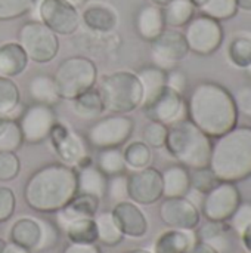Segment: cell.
I'll list each match as a JSON object with an SVG mask.
<instances>
[{
    "label": "cell",
    "instance_id": "cell-1",
    "mask_svg": "<svg viewBox=\"0 0 251 253\" xmlns=\"http://www.w3.org/2000/svg\"><path fill=\"white\" fill-rule=\"evenodd\" d=\"M188 119L210 138H219L238 125L234 95L215 82H200L186 101Z\"/></svg>",
    "mask_w": 251,
    "mask_h": 253
},
{
    "label": "cell",
    "instance_id": "cell-2",
    "mask_svg": "<svg viewBox=\"0 0 251 253\" xmlns=\"http://www.w3.org/2000/svg\"><path fill=\"white\" fill-rule=\"evenodd\" d=\"M77 193V170L64 163H50L28 178L24 187V200L38 213H56Z\"/></svg>",
    "mask_w": 251,
    "mask_h": 253
},
{
    "label": "cell",
    "instance_id": "cell-3",
    "mask_svg": "<svg viewBox=\"0 0 251 253\" xmlns=\"http://www.w3.org/2000/svg\"><path fill=\"white\" fill-rule=\"evenodd\" d=\"M209 168L225 182H241L251 178V126H235L216 138Z\"/></svg>",
    "mask_w": 251,
    "mask_h": 253
},
{
    "label": "cell",
    "instance_id": "cell-4",
    "mask_svg": "<svg viewBox=\"0 0 251 253\" xmlns=\"http://www.w3.org/2000/svg\"><path fill=\"white\" fill-rule=\"evenodd\" d=\"M167 151L179 165L195 170L209 168L213 142L201 129H198L189 119L180 120L169 126L166 145Z\"/></svg>",
    "mask_w": 251,
    "mask_h": 253
},
{
    "label": "cell",
    "instance_id": "cell-5",
    "mask_svg": "<svg viewBox=\"0 0 251 253\" xmlns=\"http://www.w3.org/2000/svg\"><path fill=\"white\" fill-rule=\"evenodd\" d=\"M98 92L104 108L112 114H127L142 105L143 87L136 73L114 71L101 79Z\"/></svg>",
    "mask_w": 251,
    "mask_h": 253
},
{
    "label": "cell",
    "instance_id": "cell-6",
    "mask_svg": "<svg viewBox=\"0 0 251 253\" xmlns=\"http://www.w3.org/2000/svg\"><path fill=\"white\" fill-rule=\"evenodd\" d=\"M98 68L86 56H71L64 59L53 76V82L61 99L72 101L81 93L95 87Z\"/></svg>",
    "mask_w": 251,
    "mask_h": 253
},
{
    "label": "cell",
    "instance_id": "cell-7",
    "mask_svg": "<svg viewBox=\"0 0 251 253\" xmlns=\"http://www.w3.org/2000/svg\"><path fill=\"white\" fill-rule=\"evenodd\" d=\"M18 43L24 47L28 59L37 64H46L56 58L59 39L41 21L25 22L18 33Z\"/></svg>",
    "mask_w": 251,
    "mask_h": 253
},
{
    "label": "cell",
    "instance_id": "cell-8",
    "mask_svg": "<svg viewBox=\"0 0 251 253\" xmlns=\"http://www.w3.org/2000/svg\"><path fill=\"white\" fill-rule=\"evenodd\" d=\"M185 27L183 36L189 52L200 56H209L220 49L225 37L220 21L201 13L194 16Z\"/></svg>",
    "mask_w": 251,
    "mask_h": 253
},
{
    "label": "cell",
    "instance_id": "cell-9",
    "mask_svg": "<svg viewBox=\"0 0 251 253\" xmlns=\"http://www.w3.org/2000/svg\"><path fill=\"white\" fill-rule=\"evenodd\" d=\"M135 123L126 114H112L96 120L89 132V144L98 150L120 148L133 135Z\"/></svg>",
    "mask_w": 251,
    "mask_h": 253
},
{
    "label": "cell",
    "instance_id": "cell-10",
    "mask_svg": "<svg viewBox=\"0 0 251 253\" xmlns=\"http://www.w3.org/2000/svg\"><path fill=\"white\" fill-rule=\"evenodd\" d=\"M240 203L241 194L237 184L220 181L213 190L203 196L201 213L207 221L228 222Z\"/></svg>",
    "mask_w": 251,
    "mask_h": 253
},
{
    "label": "cell",
    "instance_id": "cell-11",
    "mask_svg": "<svg viewBox=\"0 0 251 253\" xmlns=\"http://www.w3.org/2000/svg\"><path fill=\"white\" fill-rule=\"evenodd\" d=\"M188 53L189 49L185 36L178 28H167L151 42V56L154 65L164 71L176 68Z\"/></svg>",
    "mask_w": 251,
    "mask_h": 253
},
{
    "label": "cell",
    "instance_id": "cell-12",
    "mask_svg": "<svg viewBox=\"0 0 251 253\" xmlns=\"http://www.w3.org/2000/svg\"><path fill=\"white\" fill-rule=\"evenodd\" d=\"M37 13L38 21L58 36L74 34L81 21L77 7L64 0H41L38 3Z\"/></svg>",
    "mask_w": 251,
    "mask_h": 253
},
{
    "label": "cell",
    "instance_id": "cell-13",
    "mask_svg": "<svg viewBox=\"0 0 251 253\" xmlns=\"http://www.w3.org/2000/svg\"><path fill=\"white\" fill-rule=\"evenodd\" d=\"M18 123L24 136V142L40 144L49 138V133L56 123V117L50 105L33 104L24 110Z\"/></svg>",
    "mask_w": 251,
    "mask_h": 253
},
{
    "label": "cell",
    "instance_id": "cell-14",
    "mask_svg": "<svg viewBox=\"0 0 251 253\" xmlns=\"http://www.w3.org/2000/svg\"><path fill=\"white\" fill-rule=\"evenodd\" d=\"M129 178V200L139 206H149L163 197V176L154 168L133 170Z\"/></svg>",
    "mask_w": 251,
    "mask_h": 253
},
{
    "label": "cell",
    "instance_id": "cell-15",
    "mask_svg": "<svg viewBox=\"0 0 251 253\" xmlns=\"http://www.w3.org/2000/svg\"><path fill=\"white\" fill-rule=\"evenodd\" d=\"M158 213L167 227L178 230H195L201 219L197 205L188 197L164 199L160 205Z\"/></svg>",
    "mask_w": 251,
    "mask_h": 253
},
{
    "label": "cell",
    "instance_id": "cell-16",
    "mask_svg": "<svg viewBox=\"0 0 251 253\" xmlns=\"http://www.w3.org/2000/svg\"><path fill=\"white\" fill-rule=\"evenodd\" d=\"M142 110L145 111L149 120L160 122L166 126L188 119V110L183 96L169 87H166L158 98H155L149 105Z\"/></svg>",
    "mask_w": 251,
    "mask_h": 253
},
{
    "label": "cell",
    "instance_id": "cell-17",
    "mask_svg": "<svg viewBox=\"0 0 251 253\" xmlns=\"http://www.w3.org/2000/svg\"><path fill=\"white\" fill-rule=\"evenodd\" d=\"M49 139L58 156L62 159L64 165L77 166L87 156L83 139L75 132L67 129L64 125L55 123L49 133Z\"/></svg>",
    "mask_w": 251,
    "mask_h": 253
},
{
    "label": "cell",
    "instance_id": "cell-18",
    "mask_svg": "<svg viewBox=\"0 0 251 253\" xmlns=\"http://www.w3.org/2000/svg\"><path fill=\"white\" fill-rule=\"evenodd\" d=\"M111 213L124 237L141 239L148 233L149 224L146 215L139 208V205L133 203L132 200L115 203Z\"/></svg>",
    "mask_w": 251,
    "mask_h": 253
},
{
    "label": "cell",
    "instance_id": "cell-19",
    "mask_svg": "<svg viewBox=\"0 0 251 253\" xmlns=\"http://www.w3.org/2000/svg\"><path fill=\"white\" fill-rule=\"evenodd\" d=\"M99 202L101 200L98 197L77 193L65 208H62L61 211L56 212L61 230H64L70 222H72L75 219L95 218L98 213V209H99Z\"/></svg>",
    "mask_w": 251,
    "mask_h": 253
},
{
    "label": "cell",
    "instance_id": "cell-20",
    "mask_svg": "<svg viewBox=\"0 0 251 253\" xmlns=\"http://www.w3.org/2000/svg\"><path fill=\"white\" fill-rule=\"evenodd\" d=\"M197 243L198 237L194 230L170 228L157 237L152 253H188Z\"/></svg>",
    "mask_w": 251,
    "mask_h": 253
},
{
    "label": "cell",
    "instance_id": "cell-21",
    "mask_svg": "<svg viewBox=\"0 0 251 253\" xmlns=\"http://www.w3.org/2000/svg\"><path fill=\"white\" fill-rule=\"evenodd\" d=\"M80 18L89 30L96 33H109L118 24L117 12L104 3H92L86 6Z\"/></svg>",
    "mask_w": 251,
    "mask_h": 253
},
{
    "label": "cell",
    "instance_id": "cell-22",
    "mask_svg": "<svg viewBox=\"0 0 251 253\" xmlns=\"http://www.w3.org/2000/svg\"><path fill=\"white\" fill-rule=\"evenodd\" d=\"M28 55L18 42L0 44V76L13 79L21 76L28 67Z\"/></svg>",
    "mask_w": 251,
    "mask_h": 253
},
{
    "label": "cell",
    "instance_id": "cell-23",
    "mask_svg": "<svg viewBox=\"0 0 251 253\" xmlns=\"http://www.w3.org/2000/svg\"><path fill=\"white\" fill-rule=\"evenodd\" d=\"M136 30L143 40L146 42L155 40L166 30L163 7L155 4H146L141 7L136 16Z\"/></svg>",
    "mask_w": 251,
    "mask_h": 253
},
{
    "label": "cell",
    "instance_id": "cell-24",
    "mask_svg": "<svg viewBox=\"0 0 251 253\" xmlns=\"http://www.w3.org/2000/svg\"><path fill=\"white\" fill-rule=\"evenodd\" d=\"M163 197H186L191 191V175L189 169L182 165L169 166L163 173Z\"/></svg>",
    "mask_w": 251,
    "mask_h": 253
},
{
    "label": "cell",
    "instance_id": "cell-25",
    "mask_svg": "<svg viewBox=\"0 0 251 253\" xmlns=\"http://www.w3.org/2000/svg\"><path fill=\"white\" fill-rule=\"evenodd\" d=\"M232 228L226 222H212L209 221L206 225L200 228L197 233L198 242L210 246L217 253H228L232 248V239H231Z\"/></svg>",
    "mask_w": 251,
    "mask_h": 253
},
{
    "label": "cell",
    "instance_id": "cell-26",
    "mask_svg": "<svg viewBox=\"0 0 251 253\" xmlns=\"http://www.w3.org/2000/svg\"><path fill=\"white\" fill-rule=\"evenodd\" d=\"M77 187L78 193L89 194L102 200L107 196L108 176L98 166L89 165L77 172Z\"/></svg>",
    "mask_w": 251,
    "mask_h": 253
},
{
    "label": "cell",
    "instance_id": "cell-27",
    "mask_svg": "<svg viewBox=\"0 0 251 253\" xmlns=\"http://www.w3.org/2000/svg\"><path fill=\"white\" fill-rule=\"evenodd\" d=\"M142 87H143V101H142V108H145L146 105H149L155 98H158L163 90L167 87L166 86V76L167 71L151 65V67H145L142 68L139 73H136Z\"/></svg>",
    "mask_w": 251,
    "mask_h": 253
},
{
    "label": "cell",
    "instance_id": "cell-28",
    "mask_svg": "<svg viewBox=\"0 0 251 253\" xmlns=\"http://www.w3.org/2000/svg\"><path fill=\"white\" fill-rule=\"evenodd\" d=\"M9 237L10 242L25 249H36L40 240V225L34 218H21L12 225Z\"/></svg>",
    "mask_w": 251,
    "mask_h": 253
},
{
    "label": "cell",
    "instance_id": "cell-29",
    "mask_svg": "<svg viewBox=\"0 0 251 253\" xmlns=\"http://www.w3.org/2000/svg\"><path fill=\"white\" fill-rule=\"evenodd\" d=\"M163 16L166 27L180 28L195 16V6L189 0H172L163 7Z\"/></svg>",
    "mask_w": 251,
    "mask_h": 253
},
{
    "label": "cell",
    "instance_id": "cell-30",
    "mask_svg": "<svg viewBox=\"0 0 251 253\" xmlns=\"http://www.w3.org/2000/svg\"><path fill=\"white\" fill-rule=\"evenodd\" d=\"M72 108L74 113L84 120H96L105 111L102 98L95 87L72 99Z\"/></svg>",
    "mask_w": 251,
    "mask_h": 253
},
{
    "label": "cell",
    "instance_id": "cell-31",
    "mask_svg": "<svg viewBox=\"0 0 251 253\" xmlns=\"http://www.w3.org/2000/svg\"><path fill=\"white\" fill-rule=\"evenodd\" d=\"M228 59L238 68H246L251 62V31L241 30L228 46Z\"/></svg>",
    "mask_w": 251,
    "mask_h": 253
},
{
    "label": "cell",
    "instance_id": "cell-32",
    "mask_svg": "<svg viewBox=\"0 0 251 253\" xmlns=\"http://www.w3.org/2000/svg\"><path fill=\"white\" fill-rule=\"evenodd\" d=\"M30 95L36 101V104H44L50 107L61 99L53 77H49L46 74H38L33 77V80L30 82Z\"/></svg>",
    "mask_w": 251,
    "mask_h": 253
},
{
    "label": "cell",
    "instance_id": "cell-33",
    "mask_svg": "<svg viewBox=\"0 0 251 253\" xmlns=\"http://www.w3.org/2000/svg\"><path fill=\"white\" fill-rule=\"evenodd\" d=\"M70 243H81L90 245L98 242V231L95 218H81L70 222L64 228Z\"/></svg>",
    "mask_w": 251,
    "mask_h": 253
},
{
    "label": "cell",
    "instance_id": "cell-34",
    "mask_svg": "<svg viewBox=\"0 0 251 253\" xmlns=\"http://www.w3.org/2000/svg\"><path fill=\"white\" fill-rule=\"evenodd\" d=\"M95 222H96V231H98V242L109 248H114L123 242L124 236L120 231L118 225L115 224L111 212H104L95 216Z\"/></svg>",
    "mask_w": 251,
    "mask_h": 253
},
{
    "label": "cell",
    "instance_id": "cell-35",
    "mask_svg": "<svg viewBox=\"0 0 251 253\" xmlns=\"http://www.w3.org/2000/svg\"><path fill=\"white\" fill-rule=\"evenodd\" d=\"M123 156H124L126 168H130L132 170L145 169L151 165V160H152L151 148L143 141H135L129 144L124 148Z\"/></svg>",
    "mask_w": 251,
    "mask_h": 253
},
{
    "label": "cell",
    "instance_id": "cell-36",
    "mask_svg": "<svg viewBox=\"0 0 251 253\" xmlns=\"http://www.w3.org/2000/svg\"><path fill=\"white\" fill-rule=\"evenodd\" d=\"M24 144V136L19 123L10 119H4L0 125V151L16 153Z\"/></svg>",
    "mask_w": 251,
    "mask_h": 253
},
{
    "label": "cell",
    "instance_id": "cell-37",
    "mask_svg": "<svg viewBox=\"0 0 251 253\" xmlns=\"http://www.w3.org/2000/svg\"><path fill=\"white\" fill-rule=\"evenodd\" d=\"M98 168L109 178L118 173H123L126 169V162L123 151L120 148H107L101 150L98 157Z\"/></svg>",
    "mask_w": 251,
    "mask_h": 253
},
{
    "label": "cell",
    "instance_id": "cell-38",
    "mask_svg": "<svg viewBox=\"0 0 251 253\" xmlns=\"http://www.w3.org/2000/svg\"><path fill=\"white\" fill-rule=\"evenodd\" d=\"M203 15H207L216 21H226L237 15L238 1L237 0H207L206 4L200 7Z\"/></svg>",
    "mask_w": 251,
    "mask_h": 253
},
{
    "label": "cell",
    "instance_id": "cell-39",
    "mask_svg": "<svg viewBox=\"0 0 251 253\" xmlns=\"http://www.w3.org/2000/svg\"><path fill=\"white\" fill-rule=\"evenodd\" d=\"M19 104V89L16 83L0 76V114H9Z\"/></svg>",
    "mask_w": 251,
    "mask_h": 253
},
{
    "label": "cell",
    "instance_id": "cell-40",
    "mask_svg": "<svg viewBox=\"0 0 251 253\" xmlns=\"http://www.w3.org/2000/svg\"><path fill=\"white\" fill-rule=\"evenodd\" d=\"M34 0H0V21L18 19L30 13Z\"/></svg>",
    "mask_w": 251,
    "mask_h": 253
},
{
    "label": "cell",
    "instance_id": "cell-41",
    "mask_svg": "<svg viewBox=\"0 0 251 253\" xmlns=\"http://www.w3.org/2000/svg\"><path fill=\"white\" fill-rule=\"evenodd\" d=\"M191 175V188L195 193L200 194H207L210 190H213L220 181L217 179V176L212 172L210 168H203V169H195L192 172H189Z\"/></svg>",
    "mask_w": 251,
    "mask_h": 253
},
{
    "label": "cell",
    "instance_id": "cell-42",
    "mask_svg": "<svg viewBox=\"0 0 251 253\" xmlns=\"http://www.w3.org/2000/svg\"><path fill=\"white\" fill-rule=\"evenodd\" d=\"M167 130L169 126L160 123V122H149L143 129V142L149 148H163L166 145L167 139Z\"/></svg>",
    "mask_w": 251,
    "mask_h": 253
},
{
    "label": "cell",
    "instance_id": "cell-43",
    "mask_svg": "<svg viewBox=\"0 0 251 253\" xmlns=\"http://www.w3.org/2000/svg\"><path fill=\"white\" fill-rule=\"evenodd\" d=\"M107 196L114 202H126L129 200V178L123 173L114 175L108 178V188H107Z\"/></svg>",
    "mask_w": 251,
    "mask_h": 253
},
{
    "label": "cell",
    "instance_id": "cell-44",
    "mask_svg": "<svg viewBox=\"0 0 251 253\" xmlns=\"http://www.w3.org/2000/svg\"><path fill=\"white\" fill-rule=\"evenodd\" d=\"M21 170V162L15 153L0 151V181H13Z\"/></svg>",
    "mask_w": 251,
    "mask_h": 253
},
{
    "label": "cell",
    "instance_id": "cell-45",
    "mask_svg": "<svg viewBox=\"0 0 251 253\" xmlns=\"http://www.w3.org/2000/svg\"><path fill=\"white\" fill-rule=\"evenodd\" d=\"M38 225H40V240L38 245L36 248V251H47L52 249L58 240H59V228L55 227L52 222L46 221V219H37Z\"/></svg>",
    "mask_w": 251,
    "mask_h": 253
},
{
    "label": "cell",
    "instance_id": "cell-46",
    "mask_svg": "<svg viewBox=\"0 0 251 253\" xmlns=\"http://www.w3.org/2000/svg\"><path fill=\"white\" fill-rule=\"evenodd\" d=\"M232 231H235L238 236L251 225V200H246L238 205L237 211L234 212V215L231 216V219L228 221Z\"/></svg>",
    "mask_w": 251,
    "mask_h": 253
},
{
    "label": "cell",
    "instance_id": "cell-47",
    "mask_svg": "<svg viewBox=\"0 0 251 253\" xmlns=\"http://www.w3.org/2000/svg\"><path fill=\"white\" fill-rule=\"evenodd\" d=\"M16 208V197L9 187H0V222L9 221Z\"/></svg>",
    "mask_w": 251,
    "mask_h": 253
},
{
    "label": "cell",
    "instance_id": "cell-48",
    "mask_svg": "<svg viewBox=\"0 0 251 253\" xmlns=\"http://www.w3.org/2000/svg\"><path fill=\"white\" fill-rule=\"evenodd\" d=\"M234 101L238 114L251 120V86H241L234 93Z\"/></svg>",
    "mask_w": 251,
    "mask_h": 253
},
{
    "label": "cell",
    "instance_id": "cell-49",
    "mask_svg": "<svg viewBox=\"0 0 251 253\" xmlns=\"http://www.w3.org/2000/svg\"><path fill=\"white\" fill-rule=\"evenodd\" d=\"M166 86L169 89H172L173 92L179 93L183 96L186 87H188V77L183 71L178 70V68H173L170 71H167V76H166Z\"/></svg>",
    "mask_w": 251,
    "mask_h": 253
},
{
    "label": "cell",
    "instance_id": "cell-50",
    "mask_svg": "<svg viewBox=\"0 0 251 253\" xmlns=\"http://www.w3.org/2000/svg\"><path fill=\"white\" fill-rule=\"evenodd\" d=\"M64 253H101V249L96 246V243L90 245H81V243H71Z\"/></svg>",
    "mask_w": 251,
    "mask_h": 253
},
{
    "label": "cell",
    "instance_id": "cell-51",
    "mask_svg": "<svg viewBox=\"0 0 251 253\" xmlns=\"http://www.w3.org/2000/svg\"><path fill=\"white\" fill-rule=\"evenodd\" d=\"M1 253H31L30 249H25L13 242H9V243H4L3 249H1Z\"/></svg>",
    "mask_w": 251,
    "mask_h": 253
},
{
    "label": "cell",
    "instance_id": "cell-52",
    "mask_svg": "<svg viewBox=\"0 0 251 253\" xmlns=\"http://www.w3.org/2000/svg\"><path fill=\"white\" fill-rule=\"evenodd\" d=\"M240 237H241V242H243L244 249L249 253H251V225L250 227H247V228L240 234Z\"/></svg>",
    "mask_w": 251,
    "mask_h": 253
},
{
    "label": "cell",
    "instance_id": "cell-53",
    "mask_svg": "<svg viewBox=\"0 0 251 253\" xmlns=\"http://www.w3.org/2000/svg\"><path fill=\"white\" fill-rule=\"evenodd\" d=\"M188 253H217L216 251H213L210 246H207V245H204V243H201V242H198L191 251Z\"/></svg>",
    "mask_w": 251,
    "mask_h": 253
},
{
    "label": "cell",
    "instance_id": "cell-54",
    "mask_svg": "<svg viewBox=\"0 0 251 253\" xmlns=\"http://www.w3.org/2000/svg\"><path fill=\"white\" fill-rule=\"evenodd\" d=\"M238 1V9L251 12V0H237Z\"/></svg>",
    "mask_w": 251,
    "mask_h": 253
},
{
    "label": "cell",
    "instance_id": "cell-55",
    "mask_svg": "<svg viewBox=\"0 0 251 253\" xmlns=\"http://www.w3.org/2000/svg\"><path fill=\"white\" fill-rule=\"evenodd\" d=\"M64 1H67V3H70L71 6H74V7H81V6H84V3L87 1V0H64Z\"/></svg>",
    "mask_w": 251,
    "mask_h": 253
},
{
    "label": "cell",
    "instance_id": "cell-56",
    "mask_svg": "<svg viewBox=\"0 0 251 253\" xmlns=\"http://www.w3.org/2000/svg\"><path fill=\"white\" fill-rule=\"evenodd\" d=\"M152 4H155V6H160V7H164L166 4H169L172 0H149Z\"/></svg>",
    "mask_w": 251,
    "mask_h": 253
},
{
    "label": "cell",
    "instance_id": "cell-57",
    "mask_svg": "<svg viewBox=\"0 0 251 253\" xmlns=\"http://www.w3.org/2000/svg\"><path fill=\"white\" fill-rule=\"evenodd\" d=\"M189 1H191L195 7H198V9H200L203 4H206V1H207V0H189Z\"/></svg>",
    "mask_w": 251,
    "mask_h": 253
},
{
    "label": "cell",
    "instance_id": "cell-58",
    "mask_svg": "<svg viewBox=\"0 0 251 253\" xmlns=\"http://www.w3.org/2000/svg\"><path fill=\"white\" fill-rule=\"evenodd\" d=\"M124 253H152V252H149V251H146V249H133V251H129V252H124Z\"/></svg>",
    "mask_w": 251,
    "mask_h": 253
},
{
    "label": "cell",
    "instance_id": "cell-59",
    "mask_svg": "<svg viewBox=\"0 0 251 253\" xmlns=\"http://www.w3.org/2000/svg\"><path fill=\"white\" fill-rule=\"evenodd\" d=\"M246 71H247L249 77H250V79H251V62H250V64H249V65H247V67H246Z\"/></svg>",
    "mask_w": 251,
    "mask_h": 253
},
{
    "label": "cell",
    "instance_id": "cell-60",
    "mask_svg": "<svg viewBox=\"0 0 251 253\" xmlns=\"http://www.w3.org/2000/svg\"><path fill=\"white\" fill-rule=\"evenodd\" d=\"M4 119H6V116H4V114H0V125L4 122Z\"/></svg>",
    "mask_w": 251,
    "mask_h": 253
},
{
    "label": "cell",
    "instance_id": "cell-61",
    "mask_svg": "<svg viewBox=\"0 0 251 253\" xmlns=\"http://www.w3.org/2000/svg\"><path fill=\"white\" fill-rule=\"evenodd\" d=\"M3 246H4V242H3V240H0V253H1V249H3Z\"/></svg>",
    "mask_w": 251,
    "mask_h": 253
}]
</instances>
